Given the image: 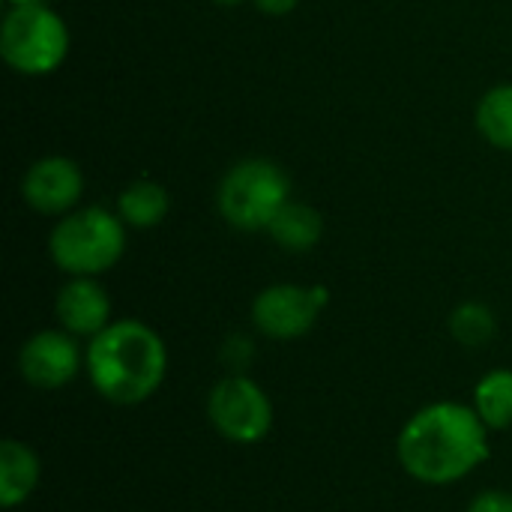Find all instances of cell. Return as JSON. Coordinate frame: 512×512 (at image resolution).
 Returning <instances> with one entry per match:
<instances>
[{
  "label": "cell",
  "mask_w": 512,
  "mask_h": 512,
  "mask_svg": "<svg viewBox=\"0 0 512 512\" xmlns=\"http://www.w3.org/2000/svg\"><path fill=\"white\" fill-rule=\"evenodd\" d=\"M489 432L474 405L450 399L432 402L402 426L396 459L402 471L423 486H453L492 456Z\"/></svg>",
  "instance_id": "6da1fadb"
},
{
  "label": "cell",
  "mask_w": 512,
  "mask_h": 512,
  "mask_svg": "<svg viewBox=\"0 0 512 512\" xmlns=\"http://www.w3.org/2000/svg\"><path fill=\"white\" fill-rule=\"evenodd\" d=\"M84 372L90 387L111 405H144L165 384L168 348L162 336L138 321L120 318L96 333L84 348Z\"/></svg>",
  "instance_id": "7a4b0ae2"
},
{
  "label": "cell",
  "mask_w": 512,
  "mask_h": 512,
  "mask_svg": "<svg viewBox=\"0 0 512 512\" xmlns=\"http://www.w3.org/2000/svg\"><path fill=\"white\" fill-rule=\"evenodd\" d=\"M126 252V225L105 207H84L66 213L51 237L48 255L66 276H99L120 264Z\"/></svg>",
  "instance_id": "3957f363"
},
{
  "label": "cell",
  "mask_w": 512,
  "mask_h": 512,
  "mask_svg": "<svg viewBox=\"0 0 512 512\" xmlns=\"http://www.w3.org/2000/svg\"><path fill=\"white\" fill-rule=\"evenodd\" d=\"M291 180L273 159H243L219 183L216 204L222 219L237 231H267L276 213L291 201Z\"/></svg>",
  "instance_id": "277c9868"
},
{
  "label": "cell",
  "mask_w": 512,
  "mask_h": 512,
  "mask_svg": "<svg viewBox=\"0 0 512 512\" xmlns=\"http://www.w3.org/2000/svg\"><path fill=\"white\" fill-rule=\"evenodd\" d=\"M0 54L21 75H48L69 54V27L51 6H9L0 24Z\"/></svg>",
  "instance_id": "5b68a950"
},
{
  "label": "cell",
  "mask_w": 512,
  "mask_h": 512,
  "mask_svg": "<svg viewBox=\"0 0 512 512\" xmlns=\"http://www.w3.org/2000/svg\"><path fill=\"white\" fill-rule=\"evenodd\" d=\"M207 420L225 441L252 447L270 435L276 414L267 390L243 372V375H225L210 387Z\"/></svg>",
  "instance_id": "8992f818"
},
{
  "label": "cell",
  "mask_w": 512,
  "mask_h": 512,
  "mask_svg": "<svg viewBox=\"0 0 512 512\" xmlns=\"http://www.w3.org/2000/svg\"><path fill=\"white\" fill-rule=\"evenodd\" d=\"M330 291L324 285H270L252 300V324L258 333L276 342H291L306 336L318 315L327 309Z\"/></svg>",
  "instance_id": "52a82bcc"
},
{
  "label": "cell",
  "mask_w": 512,
  "mask_h": 512,
  "mask_svg": "<svg viewBox=\"0 0 512 512\" xmlns=\"http://www.w3.org/2000/svg\"><path fill=\"white\" fill-rule=\"evenodd\" d=\"M78 336L60 330H39L18 348V375L36 390H60L72 384L84 366Z\"/></svg>",
  "instance_id": "ba28073f"
},
{
  "label": "cell",
  "mask_w": 512,
  "mask_h": 512,
  "mask_svg": "<svg viewBox=\"0 0 512 512\" xmlns=\"http://www.w3.org/2000/svg\"><path fill=\"white\" fill-rule=\"evenodd\" d=\"M84 192V174L78 162L66 156H42L36 159L24 180H21V198L30 210L42 216H66L81 201Z\"/></svg>",
  "instance_id": "9c48e42d"
},
{
  "label": "cell",
  "mask_w": 512,
  "mask_h": 512,
  "mask_svg": "<svg viewBox=\"0 0 512 512\" xmlns=\"http://www.w3.org/2000/svg\"><path fill=\"white\" fill-rule=\"evenodd\" d=\"M54 315L66 333L93 339L111 324V297L96 276H69V282L57 291Z\"/></svg>",
  "instance_id": "30bf717a"
},
{
  "label": "cell",
  "mask_w": 512,
  "mask_h": 512,
  "mask_svg": "<svg viewBox=\"0 0 512 512\" xmlns=\"http://www.w3.org/2000/svg\"><path fill=\"white\" fill-rule=\"evenodd\" d=\"M42 462L36 450L18 438H6L0 444V504L3 510H15L27 504L39 486Z\"/></svg>",
  "instance_id": "8fae6325"
},
{
  "label": "cell",
  "mask_w": 512,
  "mask_h": 512,
  "mask_svg": "<svg viewBox=\"0 0 512 512\" xmlns=\"http://www.w3.org/2000/svg\"><path fill=\"white\" fill-rule=\"evenodd\" d=\"M267 234L285 252H309L318 246V240L324 234V219L315 207L300 204V201H288L276 213V219L270 222Z\"/></svg>",
  "instance_id": "7c38bea8"
},
{
  "label": "cell",
  "mask_w": 512,
  "mask_h": 512,
  "mask_svg": "<svg viewBox=\"0 0 512 512\" xmlns=\"http://www.w3.org/2000/svg\"><path fill=\"white\" fill-rule=\"evenodd\" d=\"M168 207H171L168 189L156 180H147V177L129 183L117 198V216L123 219V225L141 228V231L162 225L168 216Z\"/></svg>",
  "instance_id": "4fadbf2b"
},
{
  "label": "cell",
  "mask_w": 512,
  "mask_h": 512,
  "mask_svg": "<svg viewBox=\"0 0 512 512\" xmlns=\"http://www.w3.org/2000/svg\"><path fill=\"white\" fill-rule=\"evenodd\" d=\"M474 411L492 432L512 426V369H489L474 384Z\"/></svg>",
  "instance_id": "5bb4252c"
},
{
  "label": "cell",
  "mask_w": 512,
  "mask_h": 512,
  "mask_svg": "<svg viewBox=\"0 0 512 512\" xmlns=\"http://www.w3.org/2000/svg\"><path fill=\"white\" fill-rule=\"evenodd\" d=\"M477 129L492 147L512 153V84L486 90L477 105Z\"/></svg>",
  "instance_id": "9a60e30c"
},
{
  "label": "cell",
  "mask_w": 512,
  "mask_h": 512,
  "mask_svg": "<svg viewBox=\"0 0 512 512\" xmlns=\"http://www.w3.org/2000/svg\"><path fill=\"white\" fill-rule=\"evenodd\" d=\"M450 336L465 345V348H483L495 339L498 333V318L495 312L480 303V300H465L450 312Z\"/></svg>",
  "instance_id": "2e32d148"
},
{
  "label": "cell",
  "mask_w": 512,
  "mask_h": 512,
  "mask_svg": "<svg viewBox=\"0 0 512 512\" xmlns=\"http://www.w3.org/2000/svg\"><path fill=\"white\" fill-rule=\"evenodd\" d=\"M255 360V342L249 336H228L222 345V363L228 366V375H243Z\"/></svg>",
  "instance_id": "e0dca14e"
},
{
  "label": "cell",
  "mask_w": 512,
  "mask_h": 512,
  "mask_svg": "<svg viewBox=\"0 0 512 512\" xmlns=\"http://www.w3.org/2000/svg\"><path fill=\"white\" fill-rule=\"evenodd\" d=\"M465 512H512V492L507 489H483L471 498Z\"/></svg>",
  "instance_id": "ac0fdd59"
},
{
  "label": "cell",
  "mask_w": 512,
  "mask_h": 512,
  "mask_svg": "<svg viewBox=\"0 0 512 512\" xmlns=\"http://www.w3.org/2000/svg\"><path fill=\"white\" fill-rule=\"evenodd\" d=\"M252 3H255V9L264 12V15H288V12L297 9L300 0H252Z\"/></svg>",
  "instance_id": "d6986e66"
},
{
  "label": "cell",
  "mask_w": 512,
  "mask_h": 512,
  "mask_svg": "<svg viewBox=\"0 0 512 512\" xmlns=\"http://www.w3.org/2000/svg\"><path fill=\"white\" fill-rule=\"evenodd\" d=\"M9 6H48V0H6Z\"/></svg>",
  "instance_id": "ffe728a7"
},
{
  "label": "cell",
  "mask_w": 512,
  "mask_h": 512,
  "mask_svg": "<svg viewBox=\"0 0 512 512\" xmlns=\"http://www.w3.org/2000/svg\"><path fill=\"white\" fill-rule=\"evenodd\" d=\"M213 3H219V6H237V3H246V0H213Z\"/></svg>",
  "instance_id": "44dd1931"
}]
</instances>
